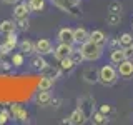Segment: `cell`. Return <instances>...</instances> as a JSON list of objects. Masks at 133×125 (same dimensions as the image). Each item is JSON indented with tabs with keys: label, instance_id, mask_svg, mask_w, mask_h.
Returning <instances> with one entry per match:
<instances>
[{
	"label": "cell",
	"instance_id": "cell-21",
	"mask_svg": "<svg viewBox=\"0 0 133 125\" xmlns=\"http://www.w3.org/2000/svg\"><path fill=\"white\" fill-rule=\"evenodd\" d=\"M33 65H35V68H45V67H47V62L42 57H37L35 60H33Z\"/></svg>",
	"mask_w": 133,
	"mask_h": 125
},
{
	"label": "cell",
	"instance_id": "cell-28",
	"mask_svg": "<svg viewBox=\"0 0 133 125\" xmlns=\"http://www.w3.org/2000/svg\"><path fill=\"white\" fill-rule=\"evenodd\" d=\"M7 117H8L7 112H2V114H0V123H5L7 122Z\"/></svg>",
	"mask_w": 133,
	"mask_h": 125
},
{
	"label": "cell",
	"instance_id": "cell-2",
	"mask_svg": "<svg viewBox=\"0 0 133 125\" xmlns=\"http://www.w3.org/2000/svg\"><path fill=\"white\" fill-rule=\"evenodd\" d=\"M98 78L103 85H113L118 78V72L113 68L111 65H105L100 68V73H98Z\"/></svg>",
	"mask_w": 133,
	"mask_h": 125
},
{
	"label": "cell",
	"instance_id": "cell-3",
	"mask_svg": "<svg viewBox=\"0 0 133 125\" xmlns=\"http://www.w3.org/2000/svg\"><path fill=\"white\" fill-rule=\"evenodd\" d=\"M118 73L122 75L123 78H130L133 75V62L128 60V58H125L123 62H120L118 64Z\"/></svg>",
	"mask_w": 133,
	"mask_h": 125
},
{
	"label": "cell",
	"instance_id": "cell-9",
	"mask_svg": "<svg viewBox=\"0 0 133 125\" xmlns=\"http://www.w3.org/2000/svg\"><path fill=\"white\" fill-rule=\"evenodd\" d=\"M110 58H111L113 64H120V62H123L125 58H127V55H125V48H115V50H111Z\"/></svg>",
	"mask_w": 133,
	"mask_h": 125
},
{
	"label": "cell",
	"instance_id": "cell-19",
	"mask_svg": "<svg viewBox=\"0 0 133 125\" xmlns=\"http://www.w3.org/2000/svg\"><path fill=\"white\" fill-rule=\"evenodd\" d=\"M107 22L110 25H118L120 23V14H113V12H110V15L107 17Z\"/></svg>",
	"mask_w": 133,
	"mask_h": 125
},
{
	"label": "cell",
	"instance_id": "cell-8",
	"mask_svg": "<svg viewBox=\"0 0 133 125\" xmlns=\"http://www.w3.org/2000/svg\"><path fill=\"white\" fill-rule=\"evenodd\" d=\"M28 10H30V7L27 5V3H18L15 8H14V17L17 20L18 18H23V17L28 15Z\"/></svg>",
	"mask_w": 133,
	"mask_h": 125
},
{
	"label": "cell",
	"instance_id": "cell-22",
	"mask_svg": "<svg viewBox=\"0 0 133 125\" xmlns=\"http://www.w3.org/2000/svg\"><path fill=\"white\" fill-rule=\"evenodd\" d=\"M73 58V62H75V65L78 64V62H82V60H85V58H83V53L80 52V50H78V52H72V55H70Z\"/></svg>",
	"mask_w": 133,
	"mask_h": 125
},
{
	"label": "cell",
	"instance_id": "cell-18",
	"mask_svg": "<svg viewBox=\"0 0 133 125\" xmlns=\"http://www.w3.org/2000/svg\"><path fill=\"white\" fill-rule=\"evenodd\" d=\"M118 40H120V45H123V47H128V45L133 43V37L130 35V33H123Z\"/></svg>",
	"mask_w": 133,
	"mask_h": 125
},
{
	"label": "cell",
	"instance_id": "cell-12",
	"mask_svg": "<svg viewBox=\"0 0 133 125\" xmlns=\"http://www.w3.org/2000/svg\"><path fill=\"white\" fill-rule=\"evenodd\" d=\"M15 30V23L12 22V20H3L2 23H0V32L2 33H10Z\"/></svg>",
	"mask_w": 133,
	"mask_h": 125
},
{
	"label": "cell",
	"instance_id": "cell-25",
	"mask_svg": "<svg viewBox=\"0 0 133 125\" xmlns=\"http://www.w3.org/2000/svg\"><path fill=\"white\" fill-rule=\"evenodd\" d=\"M125 55H127L128 60H131V58H133V43L128 45V47H125Z\"/></svg>",
	"mask_w": 133,
	"mask_h": 125
},
{
	"label": "cell",
	"instance_id": "cell-23",
	"mask_svg": "<svg viewBox=\"0 0 133 125\" xmlns=\"http://www.w3.org/2000/svg\"><path fill=\"white\" fill-rule=\"evenodd\" d=\"M93 122L95 123H103V122H107V118H105V115H103L102 112H98V114L93 115Z\"/></svg>",
	"mask_w": 133,
	"mask_h": 125
},
{
	"label": "cell",
	"instance_id": "cell-26",
	"mask_svg": "<svg viewBox=\"0 0 133 125\" xmlns=\"http://www.w3.org/2000/svg\"><path fill=\"white\" fill-rule=\"evenodd\" d=\"M110 10L113 12V14H120V10H122V7H120L118 3H111V5H110Z\"/></svg>",
	"mask_w": 133,
	"mask_h": 125
},
{
	"label": "cell",
	"instance_id": "cell-29",
	"mask_svg": "<svg viewBox=\"0 0 133 125\" xmlns=\"http://www.w3.org/2000/svg\"><path fill=\"white\" fill-rule=\"evenodd\" d=\"M100 112H102L103 115H107L108 112H110V107H108V105H102V108H100Z\"/></svg>",
	"mask_w": 133,
	"mask_h": 125
},
{
	"label": "cell",
	"instance_id": "cell-31",
	"mask_svg": "<svg viewBox=\"0 0 133 125\" xmlns=\"http://www.w3.org/2000/svg\"><path fill=\"white\" fill-rule=\"evenodd\" d=\"M5 3H18V0H3Z\"/></svg>",
	"mask_w": 133,
	"mask_h": 125
},
{
	"label": "cell",
	"instance_id": "cell-16",
	"mask_svg": "<svg viewBox=\"0 0 133 125\" xmlns=\"http://www.w3.org/2000/svg\"><path fill=\"white\" fill-rule=\"evenodd\" d=\"M60 64H62V68H63V70H72L73 65H75V62H73L72 57H65L63 60H60Z\"/></svg>",
	"mask_w": 133,
	"mask_h": 125
},
{
	"label": "cell",
	"instance_id": "cell-1",
	"mask_svg": "<svg viewBox=\"0 0 133 125\" xmlns=\"http://www.w3.org/2000/svg\"><path fill=\"white\" fill-rule=\"evenodd\" d=\"M80 52L83 53V58H85V60L93 62V60H97V58H100V55H102V45L95 43V42H91V40H85L82 43Z\"/></svg>",
	"mask_w": 133,
	"mask_h": 125
},
{
	"label": "cell",
	"instance_id": "cell-10",
	"mask_svg": "<svg viewBox=\"0 0 133 125\" xmlns=\"http://www.w3.org/2000/svg\"><path fill=\"white\" fill-rule=\"evenodd\" d=\"M90 40L95 42V43H98V45H103L107 42V37H105V33L102 30H93L90 33Z\"/></svg>",
	"mask_w": 133,
	"mask_h": 125
},
{
	"label": "cell",
	"instance_id": "cell-7",
	"mask_svg": "<svg viewBox=\"0 0 133 125\" xmlns=\"http://www.w3.org/2000/svg\"><path fill=\"white\" fill-rule=\"evenodd\" d=\"M73 39H75L77 43H83L87 39H90V35H88V32H87L83 27H78V28L73 30Z\"/></svg>",
	"mask_w": 133,
	"mask_h": 125
},
{
	"label": "cell",
	"instance_id": "cell-24",
	"mask_svg": "<svg viewBox=\"0 0 133 125\" xmlns=\"http://www.w3.org/2000/svg\"><path fill=\"white\" fill-rule=\"evenodd\" d=\"M18 27L22 28V30H27V28H28V18H27V17L18 18Z\"/></svg>",
	"mask_w": 133,
	"mask_h": 125
},
{
	"label": "cell",
	"instance_id": "cell-14",
	"mask_svg": "<svg viewBox=\"0 0 133 125\" xmlns=\"http://www.w3.org/2000/svg\"><path fill=\"white\" fill-rule=\"evenodd\" d=\"M28 7L35 12H40V10H43V7H45V0H30V2H28Z\"/></svg>",
	"mask_w": 133,
	"mask_h": 125
},
{
	"label": "cell",
	"instance_id": "cell-30",
	"mask_svg": "<svg viewBox=\"0 0 133 125\" xmlns=\"http://www.w3.org/2000/svg\"><path fill=\"white\" fill-rule=\"evenodd\" d=\"M8 50H10V48H8V47H7V43H3V45H2V47H0V52H2V53H7V52H8Z\"/></svg>",
	"mask_w": 133,
	"mask_h": 125
},
{
	"label": "cell",
	"instance_id": "cell-27",
	"mask_svg": "<svg viewBox=\"0 0 133 125\" xmlns=\"http://www.w3.org/2000/svg\"><path fill=\"white\" fill-rule=\"evenodd\" d=\"M23 57L22 55H14V65H22Z\"/></svg>",
	"mask_w": 133,
	"mask_h": 125
},
{
	"label": "cell",
	"instance_id": "cell-4",
	"mask_svg": "<svg viewBox=\"0 0 133 125\" xmlns=\"http://www.w3.org/2000/svg\"><path fill=\"white\" fill-rule=\"evenodd\" d=\"M72 52H73L72 45L60 42V45L55 48V58H57V60H63L65 57H70V55H72Z\"/></svg>",
	"mask_w": 133,
	"mask_h": 125
},
{
	"label": "cell",
	"instance_id": "cell-13",
	"mask_svg": "<svg viewBox=\"0 0 133 125\" xmlns=\"http://www.w3.org/2000/svg\"><path fill=\"white\" fill-rule=\"evenodd\" d=\"M52 85H53V80L50 77H42L38 80V89L40 90H50Z\"/></svg>",
	"mask_w": 133,
	"mask_h": 125
},
{
	"label": "cell",
	"instance_id": "cell-20",
	"mask_svg": "<svg viewBox=\"0 0 133 125\" xmlns=\"http://www.w3.org/2000/svg\"><path fill=\"white\" fill-rule=\"evenodd\" d=\"M20 47H22V52H27V53L32 52V50H35V47H33V43H32L30 40H23Z\"/></svg>",
	"mask_w": 133,
	"mask_h": 125
},
{
	"label": "cell",
	"instance_id": "cell-17",
	"mask_svg": "<svg viewBox=\"0 0 133 125\" xmlns=\"http://www.w3.org/2000/svg\"><path fill=\"white\" fill-rule=\"evenodd\" d=\"M5 43H7V47L8 48H15V45H17V37H15V33L14 32H10V33H7V40H5Z\"/></svg>",
	"mask_w": 133,
	"mask_h": 125
},
{
	"label": "cell",
	"instance_id": "cell-11",
	"mask_svg": "<svg viewBox=\"0 0 133 125\" xmlns=\"http://www.w3.org/2000/svg\"><path fill=\"white\" fill-rule=\"evenodd\" d=\"M68 122H70V123H73V125H77V123H83V122H85V115H83V112H82V110H75L73 114L70 115Z\"/></svg>",
	"mask_w": 133,
	"mask_h": 125
},
{
	"label": "cell",
	"instance_id": "cell-6",
	"mask_svg": "<svg viewBox=\"0 0 133 125\" xmlns=\"http://www.w3.org/2000/svg\"><path fill=\"white\" fill-rule=\"evenodd\" d=\"M58 39H60V42H63V43H70V45H72L75 42V39H73V28H68V27L62 28V30L58 32Z\"/></svg>",
	"mask_w": 133,
	"mask_h": 125
},
{
	"label": "cell",
	"instance_id": "cell-15",
	"mask_svg": "<svg viewBox=\"0 0 133 125\" xmlns=\"http://www.w3.org/2000/svg\"><path fill=\"white\" fill-rule=\"evenodd\" d=\"M50 100H52V97H50L48 90H40V93H38V103L45 105V103H48Z\"/></svg>",
	"mask_w": 133,
	"mask_h": 125
},
{
	"label": "cell",
	"instance_id": "cell-5",
	"mask_svg": "<svg viewBox=\"0 0 133 125\" xmlns=\"http://www.w3.org/2000/svg\"><path fill=\"white\" fill-rule=\"evenodd\" d=\"M33 47H35V52H38L40 55H47V53L52 52V43H50V40H47V39L37 40Z\"/></svg>",
	"mask_w": 133,
	"mask_h": 125
}]
</instances>
